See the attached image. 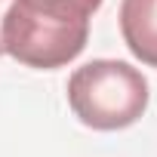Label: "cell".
<instances>
[{
    "label": "cell",
    "instance_id": "cell-4",
    "mask_svg": "<svg viewBox=\"0 0 157 157\" xmlns=\"http://www.w3.org/2000/svg\"><path fill=\"white\" fill-rule=\"evenodd\" d=\"M25 3L52 16H65V19H90L102 6V0H25Z\"/></svg>",
    "mask_w": 157,
    "mask_h": 157
},
{
    "label": "cell",
    "instance_id": "cell-1",
    "mask_svg": "<svg viewBox=\"0 0 157 157\" xmlns=\"http://www.w3.org/2000/svg\"><path fill=\"white\" fill-rule=\"evenodd\" d=\"M68 105L77 120L93 129H102V132L123 129L145 114L148 80L129 62L96 59L71 74Z\"/></svg>",
    "mask_w": 157,
    "mask_h": 157
},
{
    "label": "cell",
    "instance_id": "cell-5",
    "mask_svg": "<svg viewBox=\"0 0 157 157\" xmlns=\"http://www.w3.org/2000/svg\"><path fill=\"white\" fill-rule=\"evenodd\" d=\"M10 3H13V0H0V56H3V19H6Z\"/></svg>",
    "mask_w": 157,
    "mask_h": 157
},
{
    "label": "cell",
    "instance_id": "cell-2",
    "mask_svg": "<svg viewBox=\"0 0 157 157\" xmlns=\"http://www.w3.org/2000/svg\"><path fill=\"white\" fill-rule=\"evenodd\" d=\"M90 22L43 13L25 0H13L3 19V52L28 68H62L86 46Z\"/></svg>",
    "mask_w": 157,
    "mask_h": 157
},
{
    "label": "cell",
    "instance_id": "cell-3",
    "mask_svg": "<svg viewBox=\"0 0 157 157\" xmlns=\"http://www.w3.org/2000/svg\"><path fill=\"white\" fill-rule=\"evenodd\" d=\"M120 34L142 65L157 68V0H120Z\"/></svg>",
    "mask_w": 157,
    "mask_h": 157
}]
</instances>
